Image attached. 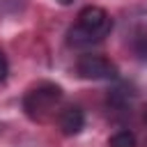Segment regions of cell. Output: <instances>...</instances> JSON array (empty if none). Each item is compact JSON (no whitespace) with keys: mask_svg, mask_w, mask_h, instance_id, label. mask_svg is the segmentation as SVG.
<instances>
[{"mask_svg":"<svg viewBox=\"0 0 147 147\" xmlns=\"http://www.w3.org/2000/svg\"><path fill=\"white\" fill-rule=\"evenodd\" d=\"M145 122H147V110H145Z\"/></svg>","mask_w":147,"mask_h":147,"instance_id":"8","label":"cell"},{"mask_svg":"<svg viewBox=\"0 0 147 147\" xmlns=\"http://www.w3.org/2000/svg\"><path fill=\"white\" fill-rule=\"evenodd\" d=\"M113 28V18L103 7L87 5L78 11L76 23L67 32V44L74 48H87L92 44H99Z\"/></svg>","mask_w":147,"mask_h":147,"instance_id":"1","label":"cell"},{"mask_svg":"<svg viewBox=\"0 0 147 147\" xmlns=\"http://www.w3.org/2000/svg\"><path fill=\"white\" fill-rule=\"evenodd\" d=\"M57 2H60V5H71L74 0H57Z\"/></svg>","mask_w":147,"mask_h":147,"instance_id":"7","label":"cell"},{"mask_svg":"<svg viewBox=\"0 0 147 147\" xmlns=\"http://www.w3.org/2000/svg\"><path fill=\"white\" fill-rule=\"evenodd\" d=\"M108 147H136V136L131 131H117L108 138Z\"/></svg>","mask_w":147,"mask_h":147,"instance_id":"5","label":"cell"},{"mask_svg":"<svg viewBox=\"0 0 147 147\" xmlns=\"http://www.w3.org/2000/svg\"><path fill=\"white\" fill-rule=\"evenodd\" d=\"M76 74L85 80H115L119 76V69L106 55L83 53L76 62Z\"/></svg>","mask_w":147,"mask_h":147,"instance_id":"3","label":"cell"},{"mask_svg":"<svg viewBox=\"0 0 147 147\" xmlns=\"http://www.w3.org/2000/svg\"><path fill=\"white\" fill-rule=\"evenodd\" d=\"M7 74H9V62H7V55L0 51V83L7 78Z\"/></svg>","mask_w":147,"mask_h":147,"instance_id":"6","label":"cell"},{"mask_svg":"<svg viewBox=\"0 0 147 147\" xmlns=\"http://www.w3.org/2000/svg\"><path fill=\"white\" fill-rule=\"evenodd\" d=\"M57 126L64 136H78L85 129V113L78 106H67L57 113Z\"/></svg>","mask_w":147,"mask_h":147,"instance_id":"4","label":"cell"},{"mask_svg":"<svg viewBox=\"0 0 147 147\" xmlns=\"http://www.w3.org/2000/svg\"><path fill=\"white\" fill-rule=\"evenodd\" d=\"M62 101V87L55 83H37L30 87L23 96V110L32 122H46L55 115L57 106Z\"/></svg>","mask_w":147,"mask_h":147,"instance_id":"2","label":"cell"}]
</instances>
